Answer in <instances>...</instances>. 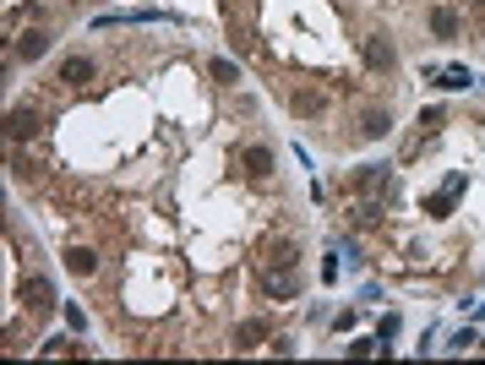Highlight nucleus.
Returning a JSON list of instances; mask_svg holds the SVG:
<instances>
[{"mask_svg": "<svg viewBox=\"0 0 485 365\" xmlns=\"http://www.w3.org/2000/svg\"><path fill=\"white\" fill-rule=\"evenodd\" d=\"M44 49H49V38H44V33H22V44H16V55H22V61H39Z\"/></svg>", "mask_w": 485, "mask_h": 365, "instance_id": "obj_5", "label": "nucleus"}, {"mask_svg": "<svg viewBox=\"0 0 485 365\" xmlns=\"http://www.w3.org/2000/svg\"><path fill=\"white\" fill-rule=\"evenodd\" d=\"M431 28H436L441 38H453V33H458V16L453 11H436V16H431Z\"/></svg>", "mask_w": 485, "mask_h": 365, "instance_id": "obj_9", "label": "nucleus"}, {"mask_svg": "<svg viewBox=\"0 0 485 365\" xmlns=\"http://www.w3.org/2000/svg\"><path fill=\"white\" fill-rule=\"evenodd\" d=\"M66 267H71L76 278H88L93 267H98V262H93V251H88V245H71V251H66Z\"/></svg>", "mask_w": 485, "mask_h": 365, "instance_id": "obj_4", "label": "nucleus"}, {"mask_svg": "<svg viewBox=\"0 0 485 365\" xmlns=\"http://www.w3.org/2000/svg\"><path fill=\"white\" fill-rule=\"evenodd\" d=\"M387 131V115H365V125H360V137H382Z\"/></svg>", "mask_w": 485, "mask_h": 365, "instance_id": "obj_10", "label": "nucleus"}, {"mask_svg": "<svg viewBox=\"0 0 485 365\" xmlns=\"http://www.w3.org/2000/svg\"><path fill=\"white\" fill-rule=\"evenodd\" d=\"M88 76H93V61H88V55H71V61L61 66V82H71V88H76V82H88Z\"/></svg>", "mask_w": 485, "mask_h": 365, "instance_id": "obj_2", "label": "nucleus"}, {"mask_svg": "<svg viewBox=\"0 0 485 365\" xmlns=\"http://www.w3.org/2000/svg\"><path fill=\"white\" fill-rule=\"evenodd\" d=\"M245 164H251V175H267V169H273V153H267V148H251V153H245Z\"/></svg>", "mask_w": 485, "mask_h": 365, "instance_id": "obj_6", "label": "nucleus"}, {"mask_svg": "<svg viewBox=\"0 0 485 365\" xmlns=\"http://www.w3.org/2000/svg\"><path fill=\"white\" fill-rule=\"evenodd\" d=\"M235 338H240V349H257V344H262V322H245Z\"/></svg>", "mask_w": 485, "mask_h": 365, "instance_id": "obj_8", "label": "nucleus"}, {"mask_svg": "<svg viewBox=\"0 0 485 365\" xmlns=\"http://www.w3.org/2000/svg\"><path fill=\"white\" fill-rule=\"evenodd\" d=\"M365 61L377 66V71H393V44H387V38L377 33V38H371V49H365Z\"/></svg>", "mask_w": 485, "mask_h": 365, "instance_id": "obj_3", "label": "nucleus"}, {"mask_svg": "<svg viewBox=\"0 0 485 365\" xmlns=\"http://www.w3.org/2000/svg\"><path fill=\"white\" fill-rule=\"evenodd\" d=\"M289 109H295V115H322V93L295 88V93H289Z\"/></svg>", "mask_w": 485, "mask_h": 365, "instance_id": "obj_1", "label": "nucleus"}, {"mask_svg": "<svg viewBox=\"0 0 485 365\" xmlns=\"http://www.w3.org/2000/svg\"><path fill=\"white\" fill-rule=\"evenodd\" d=\"M33 125H39V115H28V109H16V115H11V137L22 142V137L33 131Z\"/></svg>", "mask_w": 485, "mask_h": 365, "instance_id": "obj_7", "label": "nucleus"}]
</instances>
